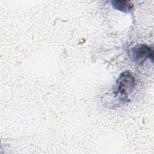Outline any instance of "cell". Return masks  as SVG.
<instances>
[{
  "label": "cell",
  "mask_w": 154,
  "mask_h": 154,
  "mask_svg": "<svg viewBox=\"0 0 154 154\" xmlns=\"http://www.w3.org/2000/svg\"><path fill=\"white\" fill-rule=\"evenodd\" d=\"M131 54L133 61L137 64H141L146 59L153 57L152 49L144 44H138L134 46L131 49Z\"/></svg>",
  "instance_id": "7a4b0ae2"
},
{
  "label": "cell",
  "mask_w": 154,
  "mask_h": 154,
  "mask_svg": "<svg viewBox=\"0 0 154 154\" xmlns=\"http://www.w3.org/2000/svg\"><path fill=\"white\" fill-rule=\"evenodd\" d=\"M111 4L114 9L124 13L130 12L134 7L133 4L129 1L114 0L111 1Z\"/></svg>",
  "instance_id": "3957f363"
},
{
  "label": "cell",
  "mask_w": 154,
  "mask_h": 154,
  "mask_svg": "<svg viewBox=\"0 0 154 154\" xmlns=\"http://www.w3.org/2000/svg\"><path fill=\"white\" fill-rule=\"evenodd\" d=\"M135 86V79L130 71L123 72L117 80V91L122 97H128L133 91Z\"/></svg>",
  "instance_id": "6da1fadb"
}]
</instances>
